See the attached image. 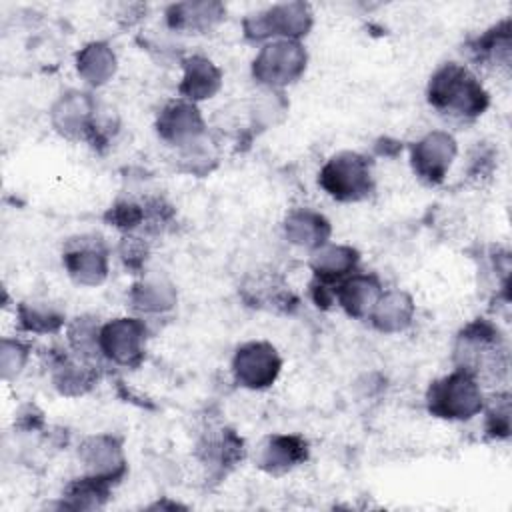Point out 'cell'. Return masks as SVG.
Wrapping results in <instances>:
<instances>
[{
	"mask_svg": "<svg viewBox=\"0 0 512 512\" xmlns=\"http://www.w3.org/2000/svg\"><path fill=\"white\" fill-rule=\"evenodd\" d=\"M430 106L452 120H474L490 104L480 80L462 64H442L428 82Z\"/></svg>",
	"mask_w": 512,
	"mask_h": 512,
	"instance_id": "obj_1",
	"label": "cell"
},
{
	"mask_svg": "<svg viewBox=\"0 0 512 512\" xmlns=\"http://www.w3.org/2000/svg\"><path fill=\"white\" fill-rule=\"evenodd\" d=\"M454 360L456 368L478 382L502 380L508 370V352L498 326L484 318L464 326L456 338Z\"/></svg>",
	"mask_w": 512,
	"mask_h": 512,
	"instance_id": "obj_2",
	"label": "cell"
},
{
	"mask_svg": "<svg viewBox=\"0 0 512 512\" xmlns=\"http://www.w3.org/2000/svg\"><path fill=\"white\" fill-rule=\"evenodd\" d=\"M430 414L444 420H468L484 408L480 382L468 372L456 368L452 374L438 378L426 392Z\"/></svg>",
	"mask_w": 512,
	"mask_h": 512,
	"instance_id": "obj_3",
	"label": "cell"
},
{
	"mask_svg": "<svg viewBox=\"0 0 512 512\" xmlns=\"http://www.w3.org/2000/svg\"><path fill=\"white\" fill-rule=\"evenodd\" d=\"M320 186L340 202L366 200L374 190L370 158L358 152H338L320 170Z\"/></svg>",
	"mask_w": 512,
	"mask_h": 512,
	"instance_id": "obj_4",
	"label": "cell"
},
{
	"mask_svg": "<svg viewBox=\"0 0 512 512\" xmlns=\"http://www.w3.org/2000/svg\"><path fill=\"white\" fill-rule=\"evenodd\" d=\"M312 26V10L304 2H288L270 6L244 20L248 40H266L280 36L282 40H298Z\"/></svg>",
	"mask_w": 512,
	"mask_h": 512,
	"instance_id": "obj_5",
	"label": "cell"
},
{
	"mask_svg": "<svg viewBox=\"0 0 512 512\" xmlns=\"http://www.w3.org/2000/svg\"><path fill=\"white\" fill-rule=\"evenodd\" d=\"M306 60L308 54L298 40H274L260 48L252 64V74L260 84L280 88L302 76Z\"/></svg>",
	"mask_w": 512,
	"mask_h": 512,
	"instance_id": "obj_6",
	"label": "cell"
},
{
	"mask_svg": "<svg viewBox=\"0 0 512 512\" xmlns=\"http://www.w3.org/2000/svg\"><path fill=\"white\" fill-rule=\"evenodd\" d=\"M358 250L342 244H324L314 250L310 268L314 272V280L310 284L312 298L316 306H330L334 302V288L338 282L354 274L358 266Z\"/></svg>",
	"mask_w": 512,
	"mask_h": 512,
	"instance_id": "obj_7",
	"label": "cell"
},
{
	"mask_svg": "<svg viewBox=\"0 0 512 512\" xmlns=\"http://www.w3.org/2000/svg\"><path fill=\"white\" fill-rule=\"evenodd\" d=\"M94 100L86 92H68L52 108L56 130L68 138H84L94 146L104 142V132L94 116Z\"/></svg>",
	"mask_w": 512,
	"mask_h": 512,
	"instance_id": "obj_8",
	"label": "cell"
},
{
	"mask_svg": "<svg viewBox=\"0 0 512 512\" xmlns=\"http://www.w3.org/2000/svg\"><path fill=\"white\" fill-rule=\"evenodd\" d=\"M282 360L268 342L254 340L242 344L232 360V372L240 386L250 390L268 388L278 378Z\"/></svg>",
	"mask_w": 512,
	"mask_h": 512,
	"instance_id": "obj_9",
	"label": "cell"
},
{
	"mask_svg": "<svg viewBox=\"0 0 512 512\" xmlns=\"http://www.w3.org/2000/svg\"><path fill=\"white\" fill-rule=\"evenodd\" d=\"M146 326L138 318H116L100 328V352L120 366H138L144 358Z\"/></svg>",
	"mask_w": 512,
	"mask_h": 512,
	"instance_id": "obj_10",
	"label": "cell"
},
{
	"mask_svg": "<svg viewBox=\"0 0 512 512\" xmlns=\"http://www.w3.org/2000/svg\"><path fill=\"white\" fill-rule=\"evenodd\" d=\"M456 140L452 134L434 130L412 146V168L416 176L426 184H440L456 156Z\"/></svg>",
	"mask_w": 512,
	"mask_h": 512,
	"instance_id": "obj_11",
	"label": "cell"
},
{
	"mask_svg": "<svg viewBox=\"0 0 512 512\" xmlns=\"http://www.w3.org/2000/svg\"><path fill=\"white\" fill-rule=\"evenodd\" d=\"M64 266L74 282L84 286H96L106 278L108 258L100 238H76L70 240L64 250Z\"/></svg>",
	"mask_w": 512,
	"mask_h": 512,
	"instance_id": "obj_12",
	"label": "cell"
},
{
	"mask_svg": "<svg viewBox=\"0 0 512 512\" xmlns=\"http://www.w3.org/2000/svg\"><path fill=\"white\" fill-rule=\"evenodd\" d=\"M156 130L168 144L184 148L204 136V120L194 102L174 100L160 110Z\"/></svg>",
	"mask_w": 512,
	"mask_h": 512,
	"instance_id": "obj_13",
	"label": "cell"
},
{
	"mask_svg": "<svg viewBox=\"0 0 512 512\" xmlns=\"http://www.w3.org/2000/svg\"><path fill=\"white\" fill-rule=\"evenodd\" d=\"M382 294V284L376 274H350L334 288V300L352 318H368L376 300Z\"/></svg>",
	"mask_w": 512,
	"mask_h": 512,
	"instance_id": "obj_14",
	"label": "cell"
},
{
	"mask_svg": "<svg viewBox=\"0 0 512 512\" xmlns=\"http://www.w3.org/2000/svg\"><path fill=\"white\" fill-rule=\"evenodd\" d=\"M308 458V442L296 434L268 436L258 452V464L270 474H282Z\"/></svg>",
	"mask_w": 512,
	"mask_h": 512,
	"instance_id": "obj_15",
	"label": "cell"
},
{
	"mask_svg": "<svg viewBox=\"0 0 512 512\" xmlns=\"http://www.w3.org/2000/svg\"><path fill=\"white\" fill-rule=\"evenodd\" d=\"M224 16L226 8L220 2H178L166 10V22L172 30L194 34L214 28Z\"/></svg>",
	"mask_w": 512,
	"mask_h": 512,
	"instance_id": "obj_16",
	"label": "cell"
},
{
	"mask_svg": "<svg viewBox=\"0 0 512 512\" xmlns=\"http://www.w3.org/2000/svg\"><path fill=\"white\" fill-rule=\"evenodd\" d=\"M414 316V302L406 292L390 290L382 292L376 300L372 312L368 314L370 324L386 334L400 332L410 326Z\"/></svg>",
	"mask_w": 512,
	"mask_h": 512,
	"instance_id": "obj_17",
	"label": "cell"
},
{
	"mask_svg": "<svg viewBox=\"0 0 512 512\" xmlns=\"http://www.w3.org/2000/svg\"><path fill=\"white\" fill-rule=\"evenodd\" d=\"M184 76L180 82V94L190 100H206L214 96L222 84L220 70L204 56H190L182 62Z\"/></svg>",
	"mask_w": 512,
	"mask_h": 512,
	"instance_id": "obj_18",
	"label": "cell"
},
{
	"mask_svg": "<svg viewBox=\"0 0 512 512\" xmlns=\"http://www.w3.org/2000/svg\"><path fill=\"white\" fill-rule=\"evenodd\" d=\"M284 230L292 244L312 250L328 244L330 238V222L322 214L308 208L292 210L286 216Z\"/></svg>",
	"mask_w": 512,
	"mask_h": 512,
	"instance_id": "obj_19",
	"label": "cell"
},
{
	"mask_svg": "<svg viewBox=\"0 0 512 512\" xmlns=\"http://www.w3.org/2000/svg\"><path fill=\"white\" fill-rule=\"evenodd\" d=\"M80 458L90 468V474H102L116 480L124 472L120 442L112 436L88 438L80 448Z\"/></svg>",
	"mask_w": 512,
	"mask_h": 512,
	"instance_id": "obj_20",
	"label": "cell"
},
{
	"mask_svg": "<svg viewBox=\"0 0 512 512\" xmlns=\"http://www.w3.org/2000/svg\"><path fill=\"white\" fill-rule=\"evenodd\" d=\"M242 296L250 306H256V308H270V310L288 312L290 306L298 304L296 296L274 274L272 276L248 278L242 286Z\"/></svg>",
	"mask_w": 512,
	"mask_h": 512,
	"instance_id": "obj_21",
	"label": "cell"
},
{
	"mask_svg": "<svg viewBox=\"0 0 512 512\" xmlns=\"http://www.w3.org/2000/svg\"><path fill=\"white\" fill-rule=\"evenodd\" d=\"M510 20H502L468 44L470 56L478 66H504L510 64Z\"/></svg>",
	"mask_w": 512,
	"mask_h": 512,
	"instance_id": "obj_22",
	"label": "cell"
},
{
	"mask_svg": "<svg viewBox=\"0 0 512 512\" xmlns=\"http://www.w3.org/2000/svg\"><path fill=\"white\" fill-rule=\"evenodd\" d=\"M78 74L92 86L108 82L116 70V56L106 42H90L76 54Z\"/></svg>",
	"mask_w": 512,
	"mask_h": 512,
	"instance_id": "obj_23",
	"label": "cell"
},
{
	"mask_svg": "<svg viewBox=\"0 0 512 512\" xmlns=\"http://www.w3.org/2000/svg\"><path fill=\"white\" fill-rule=\"evenodd\" d=\"M130 302L142 312H162L174 306L176 292L164 278H146L132 286Z\"/></svg>",
	"mask_w": 512,
	"mask_h": 512,
	"instance_id": "obj_24",
	"label": "cell"
},
{
	"mask_svg": "<svg viewBox=\"0 0 512 512\" xmlns=\"http://www.w3.org/2000/svg\"><path fill=\"white\" fill-rule=\"evenodd\" d=\"M112 482H114V478H110V476L90 474V476L74 480L66 488L64 496L70 500V506H74V508H96L110 494Z\"/></svg>",
	"mask_w": 512,
	"mask_h": 512,
	"instance_id": "obj_25",
	"label": "cell"
},
{
	"mask_svg": "<svg viewBox=\"0 0 512 512\" xmlns=\"http://www.w3.org/2000/svg\"><path fill=\"white\" fill-rule=\"evenodd\" d=\"M98 380V374L94 366L70 362L66 356L60 358L54 370V384L62 394H84L94 382Z\"/></svg>",
	"mask_w": 512,
	"mask_h": 512,
	"instance_id": "obj_26",
	"label": "cell"
},
{
	"mask_svg": "<svg viewBox=\"0 0 512 512\" xmlns=\"http://www.w3.org/2000/svg\"><path fill=\"white\" fill-rule=\"evenodd\" d=\"M18 320L24 330L38 332V334L56 332L64 324L62 312L54 310L48 304H28V302L20 304Z\"/></svg>",
	"mask_w": 512,
	"mask_h": 512,
	"instance_id": "obj_27",
	"label": "cell"
},
{
	"mask_svg": "<svg viewBox=\"0 0 512 512\" xmlns=\"http://www.w3.org/2000/svg\"><path fill=\"white\" fill-rule=\"evenodd\" d=\"M68 340L76 354L90 358L100 352V328L94 318H76L68 328Z\"/></svg>",
	"mask_w": 512,
	"mask_h": 512,
	"instance_id": "obj_28",
	"label": "cell"
},
{
	"mask_svg": "<svg viewBox=\"0 0 512 512\" xmlns=\"http://www.w3.org/2000/svg\"><path fill=\"white\" fill-rule=\"evenodd\" d=\"M486 432L496 440L510 436V394L500 392L486 408Z\"/></svg>",
	"mask_w": 512,
	"mask_h": 512,
	"instance_id": "obj_29",
	"label": "cell"
},
{
	"mask_svg": "<svg viewBox=\"0 0 512 512\" xmlns=\"http://www.w3.org/2000/svg\"><path fill=\"white\" fill-rule=\"evenodd\" d=\"M104 218L120 228V230H134L136 226H140L144 220H146V212H144V206L136 204V202H130V200H120L116 202L114 206L108 208V212L104 214Z\"/></svg>",
	"mask_w": 512,
	"mask_h": 512,
	"instance_id": "obj_30",
	"label": "cell"
},
{
	"mask_svg": "<svg viewBox=\"0 0 512 512\" xmlns=\"http://www.w3.org/2000/svg\"><path fill=\"white\" fill-rule=\"evenodd\" d=\"M12 352H14V342L4 340V342H2V372H4L6 378H8L10 374L18 372V370L22 368L24 360H26V348H24L22 344L18 346L16 354H12Z\"/></svg>",
	"mask_w": 512,
	"mask_h": 512,
	"instance_id": "obj_31",
	"label": "cell"
},
{
	"mask_svg": "<svg viewBox=\"0 0 512 512\" xmlns=\"http://www.w3.org/2000/svg\"><path fill=\"white\" fill-rule=\"evenodd\" d=\"M120 254L126 266L138 270L146 260V246L140 242V238H124Z\"/></svg>",
	"mask_w": 512,
	"mask_h": 512,
	"instance_id": "obj_32",
	"label": "cell"
}]
</instances>
